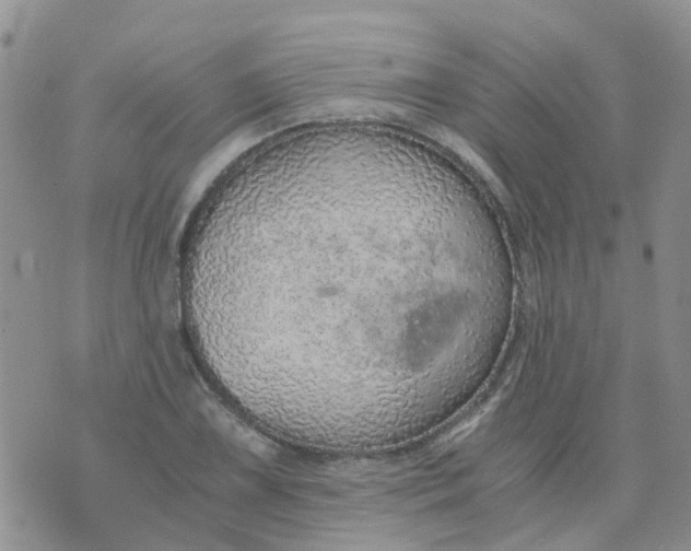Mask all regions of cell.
I'll return each mask as SVG.
<instances>
[{"instance_id":"6da1fadb","label":"cell","mask_w":691,"mask_h":551,"mask_svg":"<svg viewBox=\"0 0 691 551\" xmlns=\"http://www.w3.org/2000/svg\"><path fill=\"white\" fill-rule=\"evenodd\" d=\"M414 199L396 168L353 156L269 160L232 177L186 255L199 343L269 398L353 402L407 382L414 329L450 283Z\"/></svg>"}]
</instances>
